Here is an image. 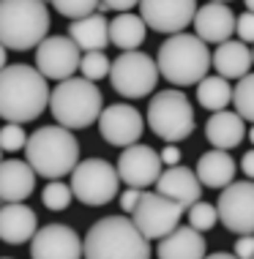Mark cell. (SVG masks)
<instances>
[{
    "label": "cell",
    "mask_w": 254,
    "mask_h": 259,
    "mask_svg": "<svg viewBox=\"0 0 254 259\" xmlns=\"http://www.w3.org/2000/svg\"><path fill=\"white\" fill-rule=\"evenodd\" d=\"M118 183L121 172L104 158H88L80 161L71 172V188L74 197L88 207H101L118 197Z\"/></svg>",
    "instance_id": "9"
},
{
    "label": "cell",
    "mask_w": 254,
    "mask_h": 259,
    "mask_svg": "<svg viewBox=\"0 0 254 259\" xmlns=\"http://www.w3.org/2000/svg\"><path fill=\"white\" fill-rule=\"evenodd\" d=\"M6 50H9V47H3V44H0V71L6 68Z\"/></svg>",
    "instance_id": "40"
},
{
    "label": "cell",
    "mask_w": 254,
    "mask_h": 259,
    "mask_svg": "<svg viewBox=\"0 0 254 259\" xmlns=\"http://www.w3.org/2000/svg\"><path fill=\"white\" fill-rule=\"evenodd\" d=\"M134 6H139V0H101V3H98V11H118V14H123V11H131Z\"/></svg>",
    "instance_id": "35"
},
{
    "label": "cell",
    "mask_w": 254,
    "mask_h": 259,
    "mask_svg": "<svg viewBox=\"0 0 254 259\" xmlns=\"http://www.w3.org/2000/svg\"><path fill=\"white\" fill-rule=\"evenodd\" d=\"M52 3V9L60 14V17L66 19H80V17H88V14H93L98 9V3L101 0H49Z\"/></svg>",
    "instance_id": "32"
},
{
    "label": "cell",
    "mask_w": 254,
    "mask_h": 259,
    "mask_svg": "<svg viewBox=\"0 0 254 259\" xmlns=\"http://www.w3.org/2000/svg\"><path fill=\"white\" fill-rule=\"evenodd\" d=\"M49 30L44 0H0V44L25 52L39 47Z\"/></svg>",
    "instance_id": "6"
},
{
    "label": "cell",
    "mask_w": 254,
    "mask_h": 259,
    "mask_svg": "<svg viewBox=\"0 0 254 259\" xmlns=\"http://www.w3.org/2000/svg\"><path fill=\"white\" fill-rule=\"evenodd\" d=\"M232 107H235V112H241L249 123H254V74L251 71L238 79L235 93H232Z\"/></svg>",
    "instance_id": "28"
},
{
    "label": "cell",
    "mask_w": 254,
    "mask_h": 259,
    "mask_svg": "<svg viewBox=\"0 0 254 259\" xmlns=\"http://www.w3.org/2000/svg\"><path fill=\"white\" fill-rule=\"evenodd\" d=\"M0 153H3V148H0Z\"/></svg>",
    "instance_id": "45"
},
{
    "label": "cell",
    "mask_w": 254,
    "mask_h": 259,
    "mask_svg": "<svg viewBox=\"0 0 254 259\" xmlns=\"http://www.w3.org/2000/svg\"><path fill=\"white\" fill-rule=\"evenodd\" d=\"M44 3H49V0H44Z\"/></svg>",
    "instance_id": "44"
},
{
    "label": "cell",
    "mask_w": 254,
    "mask_h": 259,
    "mask_svg": "<svg viewBox=\"0 0 254 259\" xmlns=\"http://www.w3.org/2000/svg\"><path fill=\"white\" fill-rule=\"evenodd\" d=\"M25 158L39 172V178L58 180L74 172L80 164V142L66 125H41L27 137Z\"/></svg>",
    "instance_id": "4"
},
{
    "label": "cell",
    "mask_w": 254,
    "mask_h": 259,
    "mask_svg": "<svg viewBox=\"0 0 254 259\" xmlns=\"http://www.w3.org/2000/svg\"><path fill=\"white\" fill-rule=\"evenodd\" d=\"M139 197H142V188H134V186H129V188H126V191L121 194V207L126 210V213H134V207H137Z\"/></svg>",
    "instance_id": "36"
},
{
    "label": "cell",
    "mask_w": 254,
    "mask_h": 259,
    "mask_svg": "<svg viewBox=\"0 0 254 259\" xmlns=\"http://www.w3.org/2000/svg\"><path fill=\"white\" fill-rule=\"evenodd\" d=\"M238 27V17L232 14L230 3H219V0H210L202 9H197L194 17V30L197 36L208 44H224L230 41V36Z\"/></svg>",
    "instance_id": "17"
},
{
    "label": "cell",
    "mask_w": 254,
    "mask_h": 259,
    "mask_svg": "<svg viewBox=\"0 0 254 259\" xmlns=\"http://www.w3.org/2000/svg\"><path fill=\"white\" fill-rule=\"evenodd\" d=\"M156 191L167 194L169 199L180 202V205L189 210L202 197V180H200V175H197V169L175 164V166H167V169L161 172V178L156 180Z\"/></svg>",
    "instance_id": "18"
},
{
    "label": "cell",
    "mask_w": 254,
    "mask_h": 259,
    "mask_svg": "<svg viewBox=\"0 0 254 259\" xmlns=\"http://www.w3.org/2000/svg\"><path fill=\"white\" fill-rule=\"evenodd\" d=\"M68 36L80 44L82 52L104 50L107 44H112V38H110V22L104 19L101 11H93V14H88V17L71 19V25H68Z\"/></svg>",
    "instance_id": "23"
},
{
    "label": "cell",
    "mask_w": 254,
    "mask_h": 259,
    "mask_svg": "<svg viewBox=\"0 0 254 259\" xmlns=\"http://www.w3.org/2000/svg\"><path fill=\"white\" fill-rule=\"evenodd\" d=\"M183 207L180 202L169 199L161 191H145L139 197L137 207H134L131 219L137 221V227L151 237V240H161L164 235H169L183 219Z\"/></svg>",
    "instance_id": "10"
},
{
    "label": "cell",
    "mask_w": 254,
    "mask_h": 259,
    "mask_svg": "<svg viewBox=\"0 0 254 259\" xmlns=\"http://www.w3.org/2000/svg\"><path fill=\"white\" fill-rule=\"evenodd\" d=\"M208 41L192 33H172L159 47V71L175 88L200 85L213 66V55L208 52Z\"/></svg>",
    "instance_id": "3"
},
{
    "label": "cell",
    "mask_w": 254,
    "mask_h": 259,
    "mask_svg": "<svg viewBox=\"0 0 254 259\" xmlns=\"http://www.w3.org/2000/svg\"><path fill=\"white\" fill-rule=\"evenodd\" d=\"M148 125L164 142H183L194 134L197 120L183 90H159L148 104Z\"/></svg>",
    "instance_id": "7"
},
{
    "label": "cell",
    "mask_w": 254,
    "mask_h": 259,
    "mask_svg": "<svg viewBox=\"0 0 254 259\" xmlns=\"http://www.w3.org/2000/svg\"><path fill=\"white\" fill-rule=\"evenodd\" d=\"M232 93H235V88H230V79L222 74L205 76V79L197 85V101H200V107H205L208 112L227 109V104H232Z\"/></svg>",
    "instance_id": "27"
},
{
    "label": "cell",
    "mask_w": 254,
    "mask_h": 259,
    "mask_svg": "<svg viewBox=\"0 0 254 259\" xmlns=\"http://www.w3.org/2000/svg\"><path fill=\"white\" fill-rule=\"evenodd\" d=\"M30 256L36 259H77L85 256V240L66 224H47L30 240Z\"/></svg>",
    "instance_id": "16"
},
{
    "label": "cell",
    "mask_w": 254,
    "mask_h": 259,
    "mask_svg": "<svg viewBox=\"0 0 254 259\" xmlns=\"http://www.w3.org/2000/svg\"><path fill=\"white\" fill-rule=\"evenodd\" d=\"M82 50L71 36H47L36 47V68L47 79H68L80 71Z\"/></svg>",
    "instance_id": "12"
},
{
    "label": "cell",
    "mask_w": 254,
    "mask_h": 259,
    "mask_svg": "<svg viewBox=\"0 0 254 259\" xmlns=\"http://www.w3.org/2000/svg\"><path fill=\"white\" fill-rule=\"evenodd\" d=\"M219 3H230V0H219Z\"/></svg>",
    "instance_id": "43"
},
{
    "label": "cell",
    "mask_w": 254,
    "mask_h": 259,
    "mask_svg": "<svg viewBox=\"0 0 254 259\" xmlns=\"http://www.w3.org/2000/svg\"><path fill=\"white\" fill-rule=\"evenodd\" d=\"M159 63L151 55L139 52V50H123L112 60V71L110 82L126 99H145L156 90L159 82Z\"/></svg>",
    "instance_id": "8"
},
{
    "label": "cell",
    "mask_w": 254,
    "mask_h": 259,
    "mask_svg": "<svg viewBox=\"0 0 254 259\" xmlns=\"http://www.w3.org/2000/svg\"><path fill=\"white\" fill-rule=\"evenodd\" d=\"M161 153H156L151 145H139L134 142L129 148H123L121 158H118V172L126 186L134 188H148L156 186V180L161 178Z\"/></svg>",
    "instance_id": "14"
},
{
    "label": "cell",
    "mask_w": 254,
    "mask_h": 259,
    "mask_svg": "<svg viewBox=\"0 0 254 259\" xmlns=\"http://www.w3.org/2000/svg\"><path fill=\"white\" fill-rule=\"evenodd\" d=\"M205 137L213 148H222V150H230V148H238L246 137V117L241 112H224L219 109L208 117L205 123Z\"/></svg>",
    "instance_id": "22"
},
{
    "label": "cell",
    "mask_w": 254,
    "mask_h": 259,
    "mask_svg": "<svg viewBox=\"0 0 254 259\" xmlns=\"http://www.w3.org/2000/svg\"><path fill=\"white\" fill-rule=\"evenodd\" d=\"M186 213H189V224L197 227L200 232H210V229L216 227V221H222V219H219V207L208 205V202H202V199L194 202Z\"/></svg>",
    "instance_id": "31"
},
{
    "label": "cell",
    "mask_w": 254,
    "mask_h": 259,
    "mask_svg": "<svg viewBox=\"0 0 254 259\" xmlns=\"http://www.w3.org/2000/svg\"><path fill=\"white\" fill-rule=\"evenodd\" d=\"M39 232V219L25 202H6L0 207V240L11 246L30 243Z\"/></svg>",
    "instance_id": "19"
},
{
    "label": "cell",
    "mask_w": 254,
    "mask_h": 259,
    "mask_svg": "<svg viewBox=\"0 0 254 259\" xmlns=\"http://www.w3.org/2000/svg\"><path fill=\"white\" fill-rule=\"evenodd\" d=\"M80 71L82 76H88V79H104V76H110L112 71V60L104 55V50H93V52H82V63H80Z\"/></svg>",
    "instance_id": "30"
},
{
    "label": "cell",
    "mask_w": 254,
    "mask_h": 259,
    "mask_svg": "<svg viewBox=\"0 0 254 259\" xmlns=\"http://www.w3.org/2000/svg\"><path fill=\"white\" fill-rule=\"evenodd\" d=\"M85 256L90 259H148L151 237L126 215H107L85 235Z\"/></svg>",
    "instance_id": "2"
},
{
    "label": "cell",
    "mask_w": 254,
    "mask_h": 259,
    "mask_svg": "<svg viewBox=\"0 0 254 259\" xmlns=\"http://www.w3.org/2000/svg\"><path fill=\"white\" fill-rule=\"evenodd\" d=\"M39 172L30 166V161L9 158L0 161V199L3 202H25L36 188Z\"/></svg>",
    "instance_id": "20"
},
{
    "label": "cell",
    "mask_w": 254,
    "mask_h": 259,
    "mask_svg": "<svg viewBox=\"0 0 254 259\" xmlns=\"http://www.w3.org/2000/svg\"><path fill=\"white\" fill-rule=\"evenodd\" d=\"M145 33H148V22L142 19V14L137 17L131 11H123L110 22V38L121 50H137L145 41Z\"/></svg>",
    "instance_id": "26"
},
{
    "label": "cell",
    "mask_w": 254,
    "mask_h": 259,
    "mask_svg": "<svg viewBox=\"0 0 254 259\" xmlns=\"http://www.w3.org/2000/svg\"><path fill=\"white\" fill-rule=\"evenodd\" d=\"M243 3H246V9H249V11H254V0H243Z\"/></svg>",
    "instance_id": "41"
},
{
    "label": "cell",
    "mask_w": 254,
    "mask_h": 259,
    "mask_svg": "<svg viewBox=\"0 0 254 259\" xmlns=\"http://www.w3.org/2000/svg\"><path fill=\"white\" fill-rule=\"evenodd\" d=\"M27 145V134L22 128V123H6L0 128V148L9 150V153H17Z\"/></svg>",
    "instance_id": "33"
},
{
    "label": "cell",
    "mask_w": 254,
    "mask_h": 259,
    "mask_svg": "<svg viewBox=\"0 0 254 259\" xmlns=\"http://www.w3.org/2000/svg\"><path fill=\"white\" fill-rule=\"evenodd\" d=\"M254 66V55L246 47V41H224L213 52V68L227 79H241Z\"/></svg>",
    "instance_id": "25"
},
{
    "label": "cell",
    "mask_w": 254,
    "mask_h": 259,
    "mask_svg": "<svg viewBox=\"0 0 254 259\" xmlns=\"http://www.w3.org/2000/svg\"><path fill=\"white\" fill-rule=\"evenodd\" d=\"M156 254L161 259H200L208 254V248H205V237L197 227H192V224L180 227L178 224L169 235L161 237Z\"/></svg>",
    "instance_id": "21"
},
{
    "label": "cell",
    "mask_w": 254,
    "mask_h": 259,
    "mask_svg": "<svg viewBox=\"0 0 254 259\" xmlns=\"http://www.w3.org/2000/svg\"><path fill=\"white\" fill-rule=\"evenodd\" d=\"M249 139H251V145H254V123H251V131H249Z\"/></svg>",
    "instance_id": "42"
},
{
    "label": "cell",
    "mask_w": 254,
    "mask_h": 259,
    "mask_svg": "<svg viewBox=\"0 0 254 259\" xmlns=\"http://www.w3.org/2000/svg\"><path fill=\"white\" fill-rule=\"evenodd\" d=\"M235 33L241 36V41H246V44H254V11L246 9L241 17H238V27Z\"/></svg>",
    "instance_id": "34"
},
{
    "label": "cell",
    "mask_w": 254,
    "mask_h": 259,
    "mask_svg": "<svg viewBox=\"0 0 254 259\" xmlns=\"http://www.w3.org/2000/svg\"><path fill=\"white\" fill-rule=\"evenodd\" d=\"M238 164L232 161V156H227V150L213 148L208 153H202L197 161V175H200L202 186L205 188H224L235 180Z\"/></svg>",
    "instance_id": "24"
},
{
    "label": "cell",
    "mask_w": 254,
    "mask_h": 259,
    "mask_svg": "<svg viewBox=\"0 0 254 259\" xmlns=\"http://www.w3.org/2000/svg\"><path fill=\"white\" fill-rule=\"evenodd\" d=\"M241 169H243L246 178L254 180V150H249V153H246V156L241 158Z\"/></svg>",
    "instance_id": "39"
},
{
    "label": "cell",
    "mask_w": 254,
    "mask_h": 259,
    "mask_svg": "<svg viewBox=\"0 0 254 259\" xmlns=\"http://www.w3.org/2000/svg\"><path fill=\"white\" fill-rule=\"evenodd\" d=\"M98 131H101L104 142L115 145V148H129V145L139 142L145 120L131 104H112L98 117Z\"/></svg>",
    "instance_id": "15"
},
{
    "label": "cell",
    "mask_w": 254,
    "mask_h": 259,
    "mask_svg": "<svg viewBox=\"0 0 254 259\" xmlns=\"http://www.w3.org/2000/svg\"><path fill=\"white\" fill-rule=\"evenodd\" d=\"M219 219L232 235L254 232V180H232L216 202Z\"/></svg>",
    "instance_id": "11"
},
{
    "label": "cell",
    "mask_w": 254,
    "mask_h": 259,
    "mask_svg": "<svg viewBox=\"0 0 254 259\" xmlns=\"http://www.w3.org/2000/svg\"><path fill=\"white\" fill-rule=\"evenodd\" d=\"M47 76L27 63H14L0 71V117L6 123H30L49 107Z\"/></svg>",
    "instance_id": "1"
},
{
    "label": "cell",
    "mask_w": 254,
    "mask_h": 259,
    "mask_svg": "<svg viewBox=\"0 0 254 259\" xmlns=\"http://www.w3.org/2000/svg\"><path fill=\"white\" fill-rule=\"evenodd\" d=\"M49 109L52 117L66 128H88L93 125L104 112V99L101 90L96 88L93 79L88 76H68V79L58 82V88L49 96Z\"/></svg>",
    "instance_id": "5"
},
{
    "label": "cell",
    "mask_w": 254,
    "mask_h": 259,
    "mask_svg": "<svg viewBox=\"0 0 254 259\" xmlns=\"http://www.w3.org/2000/svg\"><path fill=\"white\" fill-rule=\"evenodd\" d=\"M235 256H241V259L254 256V232L251 235H241V240L235 243Z\"/></svg>",
    "instance_id": "37"
},
{
    "label": "cell",
    "mask_w": 254,
    "mask_h": 259,
    "mask_svg": "<svg viewBox=\"0 0 254 259\" xmlns=\"http://www.w3.org/2000/svg\"><path fill=\"white\" fill-rule=\"evenodd\" d=\"M74 197V188L60 183V180H49L47 188L41 191V202H44L47 210H55V213H60V210H66L68 205H71Z\"/></svg>",
    "instance_id": "29"
},
{
    "label": "cell",
    "mask_w": 254,
    "mask_h": 259,
    "mask_svg": "<svg viewBox=\"0 0 254 259\" xmlns=\"http://www.w3.org/2000/svg\"><path fill=\"white\" fill-rule=\"evenodd\" d=\"M251 55H254V50H251Z\"/></svg>",
    "instance_id": "46"
},
{
    "label": "cell",
    "mask_w": 254,
    "mask_h": 259,
    "mask_svg": "<svg viewBox=\"0 0 254 259\" xmlns=\"http://www.w3.org/2000/svg\"><path fill=\"white\" fill-rule=\"evenodd\" d=\"M139 14L156 33H183L194 25L197 0H139Z\"/></svg>",
    "instance_id": "13"
},
{
    "label": "cell",
    "mask_w": 254,
    "mask_h": 259,
    "mask_svg": "<svg viewBox=\"0 0 254 259\" xmlns=\"http://www.w3.org/2000/svg\"><path fill=\"white\" fill-rule=\"evenodd\" d=\"M161 161H164L167 166H175V164H180V153L178 148H175V142H169L164 150H161Z\"/></svg>",
    "instance_id": "38"
}]
</instances>
